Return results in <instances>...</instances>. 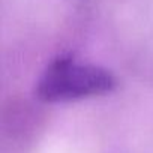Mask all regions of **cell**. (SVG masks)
Returning <instances> with one entry per match:
<instances>
[{"instance_id":"1","label":"cell","mask_w":153,"mask_h":153,"mask_svg":"<svg viewBox=\"0 0 153 153\" xmlns=\"http://www.w3.org/2000/svg\"><path fill=\"white\" fill-rule=\"evenodd\" d=\"M116 84L114 75L108 69L60 56L42 72L36 84V96L48 104L80 101L108 95Z\"/></svg>"}]
</instances>
